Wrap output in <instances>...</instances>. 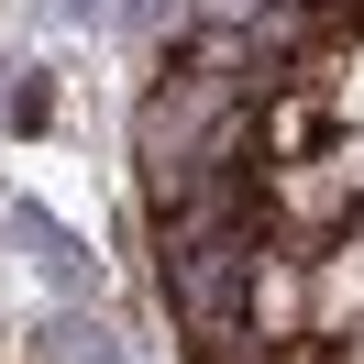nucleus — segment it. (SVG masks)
<instances>
[{"label": "nucleus", "instance_id": "1", "mask_svg": "<svg viewBox=\"0 0 364 364\" xmlns=\"http://www.w3.org/2000/svg\"><path fill=\"white\" fill-rule=\"evenodd\" d=\"M254 254H265V232H221V243H177V254H166V309H177L188 353H210V342L254 331V320H243V276H254Z\"/></svg>", "mask_w": 364, "mask_h": 364}, {"label": "nucleus", "instance_id": "2", "mask_svg": "<svg viewBox=\"0 0 364 364\" xmlns=\"http://www.w3.org/2000/svg\"><path fill=\"white\" fill-rule=\"evenodd\" d=\"M243 100H254L243 77H221V67H188V55H177V67L144 89V111H133V155H144V177H155V166H188L210 133H221V111H243Z\"/></svg>", "mask_w": 364, "mask_h": 364}, {"label": "nucleus", "instance_id": "3", "mask_svg": "<svg viewBox=\"0 0 364 364\" xmlns=\"http://www.w3.org/2000/svg\"><path fill=\"white\" fill-rule=\"evenodd\" d=\"M33 342H45V364H111V353H100L111 331H77V320H45Z\"/></svg>", "mask_w": 364, "mask_h": 364}, {"label": "nucleus", "instance_id": "4", "mask_svg": "<svg viewBox=\"0 0 364 364\" xmlns=\"http://www.w3.org/2000/svg\"><path fill=\"white\" fill-rule=\"evenodd\" d=\"M331 166L353 177V199H364V122H342V133H331Z\"/></svg>", "mask_w": 364, "mask_h": 364}]
</instances>
